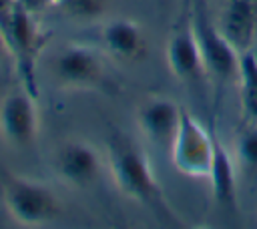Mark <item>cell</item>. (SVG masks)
Instances as JSON below:
<instances>
[{
  "instance_id": "obj_6",
  "label": "cell",
  "mask_w": 257,
  "mask_h": 229,
  "mask_svg": "<svg viewBox=\"0 0 257 229\" xmlns=\"http://www.w3.org/2000/svg\"><path fill=\"white\" fill-rule=\"evenodd\" d=\"M38 110L36 96L24 86L12 90L0 100V137L18 149H26L38 135Z\"/></svg>"
},
{
  "instance_id": "obj_18",
  "label": "cell",
  "mask_w": 257,
  "mask_h": 229,
  "mask_svg": "<svg viewBox=\"0 0 257 229\" xmlns=\"http://www.w3.org/2000/svg\"><path fill=\"white\" fill-rule=\"evenodd\" d=\"M4 54H10V44H8V34L4 30V26L0 24V58Z\"/></svg>"
},
{
  "instance_id": "obj_8",
  "label": "cell",
  "mask_w": 257,
  "mask_h": 229,
  "mask_svg": "<svg viewBox=\"0 0 257 229\" xmlns=\"http://www.w3.org/2000/svg\"><path fill=\"white\" fill-rule=\"evenodd\" d=\"M54 167L62 181L72 187H88L92 185L102 169V161L98 151L86 141H66L54 157Z\"/></svg>"
},
{
  "instance_id": "obj_9",
  "label": "cell",
  "mask_w": 257,
  "mask_h": 229,
  "mask_svg": "<svg viewBox=\"0 0 257 229\" xmlns=\"http://www.w3.org/2000/svg\"><path fill=\"white\" fill-rule=\"evenodd\" d=\"M167 64L181 82H195L205 72L199 44L193 32L191 16H185L167 40Z\"/></svg>"
},
{
  "instance_id": "obj_3",
  "label": "cell",
  "mask_w": 257,
  "mask_h": 229,
  "mask_svg": "<svg viewBox=\"0 0 257 229\" xmlns=\"http://www.w3.org/2000/svg\"><path fill=\"white\" fill-rule=\"evenodd\" d=\"M4 203L10 217L24 227H38L56 219L60 211L58 195L44 183L10 177L4 185Z\"/></svg>"
},
{
  "instance_id": "obj_5",
  "label": "cell",
  "mask_w": 257,
  "mask_h": 229,
  "mask_svg": "<svg viewBox=\"0 0 257 229\" xmlns=\"http://www.w3.org/2000/svg\"><path fill=\"white\" fill-rule=\"evenodd\" d=\"M213 155V135L185 108L181 110L179 127L171 141L173 165L191 177H207Z\"/></svg>"
},
{
  "instance_id": "obj_10",
  "label": "cell",
  "mask_w": 257,
  "mask_h": 229,
  "mask_svg": "<svg viewBox=\"0 0 257 229\" xmlns=\"http://www.w3.org/2000/svg\"><path fill=\"white\" fill-rule=\"evenodd\" d=\"M181 106L167 96H151L139 106L137 123L141 133L157 147H165L173 141L181 119Z\"/></svg>"
},
{
  "instance_id": "obj_2",
  "label": "cell",
  "mask_w": 257,
  "mask_h": 229,
  "mask_svg": "<svg viewBox=\"0 0 257 229\" xmlns=\"http://www.w3.org/2000/svg\"><path fill=\"white\" fill-rule=\"evenodd\" d=\"M189 16H191L193 32L199 44L205 74L223 84L233 74H237L239 52L223 36L217 22L207 14L205 0H193V10Z\"/></svg>"
},
{
  "instance_id": "obj_17",
  "label": "cell",
  "mask_w": 257,
  "mask_h": 229,
  "mask_svg": "<svg viewBox=\"0 0 257 229\" xmlns=\"http://www.w3.org/2000/svg\"><path fill=\"white\" fill-rule=\"evenodd\" d=\"M14 4H16V0H0V24L4 26V30H6V22L10 18Z\"/></svg>"
},
{
  "instance_id": "obj_14",
  "label": "cell",
  "mask_w": 257,
  "mask_h": 229,
  "mask_svg": "<svg viewBox=\"0 0 257 229\" xmlns=\"http://www.w3.org/2000/svg\"><path fill=\"white\" fill-rule=\"evenodd\" d=\"M239 84H241V100L251 123H257V62L249 50L239 54Z\"/></svg>"
},
{
  "instance_id": "obj_7",
  "label": "cell",
  "mask_w": 257,
  "mask_h": 229,
  "mask_svg": "<svg viewBox=\"0 0 257 229\" xmlns=\"http://www.w3.org/2000/svg\"><path fill=\"white\" fill-rule=\"evenodd\" d=\"M54 76L72 88L82 86H94L100 82L104 68L100 54L84 44H66L62 46L52 62Z\"/></svg>"
},
{
  "instance_id": "obj_19",
  "label": "cell",
  "mask_w": 257,
  "mask_h": 229,
  "mask_svg": "<svg viewBox=\"0 0 257 229\" xmlns=\"http://www.w3.org/2000/svg\"><path fill=\"white\" fill-rule=\"evenodd\" d=\"M249 52H251V54H253V58H255V62H257V40H255V42H253V46H251V48H249Z\"/></svg>"
},
{
  "instance_id": "obj_11",
  "label": "cell",
  "mask_w": 257,
  "mask_h": 229,
  "mask_svg": "<svg viewBox=\"0 0 257 229\" xmlns=\"http://www.w3.org/2000/svg\"><path fill=\"white\" fill-rule=\"evenodd\" d=\"M217 26L241 54L257 40V0H225Z\"/></svg>"
},
{
  "instance_id": "obj_12",
  "label": "cell",
  "mask_w": 257,
  "mask_h": 229,
  "mask_svg": "<svg viewBox=\"0 0 257 229\" xmlns=\"http://www.w3.org/2000/svg\"><path fill=\"white\" fill-rule=\"evenodd\" d=\"M213 135V155L209 165V181L213 199L221 209H235L237 205V163L231 151L221 143V139Z\"/></svg>"
},
{
  "instance_id": "obj_13",
  "label": "cell",
  "mask_w": 257,
  "mask_h": 229,
  "mask_svg": "<svg viewBox=\"0 0 257 229\" xmlns=\"http://www.w3.org/2000/svg\"><path fill=\"white\" fill-rule=\"evenodd\" d=\"M106 52L118 60H135L145 52V32L131 18H112L100 32Z\"/></svg>"
},
{
  "instance_id": "obj_1",
  "label": "cell",
  "mask_w": 257,
  "mask_h": 229,
  "mask_svg": "<svg viewBox=\"0 0 257 229\" xmlns=\"http://www.w3.org/2000/svg\"><path fill=\"white\" fill-rule=\"evenodd\" d=\"M108 161L112 179L120 193L147 207L161 223L179 225L177 215L169 207L161 183L153 173L149 157L139 147L124 141V137H116L110 141Z\"/></svg>"
},
{
  "instance_id": "obj_16",
  "label": "cell",
  "mask_w": 257,
  "mask_h": 229,
  "mask_svg": "<svg viewBox=\"0 0 257 229\" xmlns=\"http://www.w3.org/2000/svg\"><path fill=\"white\" fill-rule=\"evenodd\" d=\"M58 8H64L68 14L78 18H96L104 12L108 0H48Z\"/></svg>"
},
{
  "instance_id": "obj_15",
  "label": "cell",
  "mask_w": 257,
  "mask_h": 229,
  "mask_svg": "<svg viewBox=\"0 0 257 229\" xmlns=\"http://www.w3.org/2000/svg\"><path fill=\"white\" fill-rule=\"evenodd\" d=\"M233 157L237 163V169L245 173H257V123L247 125L235 141Z\"/></svg>"
},
{
  "instance_id": "obj_4",
  "label": "cell",
  "mask_w": 257,
  "mask_h": 229,
  "mask_svg": "<svg viewBox=\"0 0 257 229\" xmlns=\"http://www.w3.org/2000/svg\"><path fill=\"white\" fill-rule=\"evenodd\" d=\"M6 34L10 44V54L16 62V70L22 78V86L36 96V78H34V66L36 58L42 48V30L32 14V8H28L22 0H16L10 18L6 22Z\"/></svg>"
}]
</instances>
